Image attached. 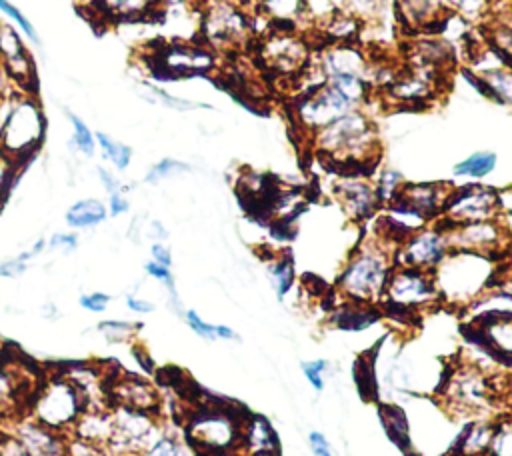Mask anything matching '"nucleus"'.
I'll return each mask as SVG.
<instances>
[{
    "label": "nucleus",
    "instance_id": "a211bd4d",
    "mask_svg": "<svg viewBox=\"0 0 512 456\" xmlns=\"http://www.w3.org/2000/svg\"><path fill=\"white\" fill-rule=\"evenodd\" d=\"M444 72L406 64L404 70H396L394 78L384 86L388 98L406 108H424L442 92Z\"/></svg>",
    "mask_w": 512,
    "mask_h": 456
},
{
    "label": "nucleus",
    "instance_id": "bb28decb",
    "mask_svg": "<svg viewBox=\"0 0 512 456\" xmlns=\"http://www.w3.org/2000/svg\"><path fill=\"white\" fill-rule=\"evenodd\" d=\"M162 0H94V12L108 22H138L158 14Z\"/></svg>",
    "mask_w": 512,
    "mask_h": 456
},
{
    "label": "nucleus",
    "instance_id": "f257e3e1",
    "mask_svg": "<svg viewBox=\"0 0 512 456\" xmlns=\"http://www.w3.org/2000/svg\"><path fill=\"white\" fill-rule=\"evenodd\" d=\"M314 152L338 174L372 178L380 162V140L364 108H354L310 136Z\"/></svg>",
    "mask_w": 512,
    "mask_h": 456
},
{
    "label": "nucleus",
    "instance_id": "cd10ccee",
    "mask_svg": "<svg viewBox=\"0 0 512 456\" xmlns=\"http://www.w3.org/2000/svg\"><path fill=\"white\" fill-rule=\"evenodd\" d=\"M72 438L84 440L94 446L106 448L112 438V406L110 408H86L72 426Z\"/></svg>",
    "mask_w": 512,
    "mask_h": 456
},
{
    "label": "nucleus",
    "instance_id": "603ef678",
    "mask_svg": "<svg viewBox=\"0 0 512 456\" xmlns=\"http://www.w3.org/2000/svg\"><path fill=\"white\" fill-rule=\"evenodd\" d=\"M0 456H30L24 442L12 432H0Z\"/></svg>",
    "mask_w": 512,
    "mask_h": 456
},
{
    "label": "nucleus",
    "instance_id": "a878e982",
    "mask_svg": "<svg viewBox=\"0 0 512 456\" xmlns=\"http://www.w3.org/2000/svg\"><path fill=\"white\" fill-rule=\"evenodd\" d=\"M462 74L466 76V82L474 86L482 96L498 104L512 106V66L500 60L496 66H488L482 70L464 68Z\"/></svg>",
    "mask_w": 512,
    "mask_h": 456
},
{
    "label": "nucleus",
    "instance_id": "69168bd1",
    "mask_svg": "<svg viewBox=\"0 0 512 456\" xmlns=\"http://www.w3.org/2000/svg\"><path fill=\"white\" fill-rule=\"evenodd\" d=\"M216 338L218 340H240L236 330L226 326V324H216Z\"/></svg>",
    "mask_w": 512,
    "mask_h": 456
},
{
    "label": "nucleus",
    "instance_id": "6ab92c4d",
    "mask_svg": "<svg viewBox=\"0 0 512 456\" xmlns=\"http://www.w3.org/2000/svg\"><path fill=\"white\" fill-rule=\"evenodd\" d=\"M334 196L348 220L356 224L370 222L380 210L372 178L356 174H340L334 182Z\"/></svg>",
    "mask_w": 512,
    "mask_h": 456
},
{
    "label": "nucleus",
    "instance_id": "4be33fe9",
    "mask_svg": "<svg viewBox=\"0 0 512 456\" xmlns=\"http://www.w3.org/2000/svg\"><path fill=\"white\" fill-rule=\"evenodd\" d=\"M110 406H128L144 412H160V392L144 376L118 374L108 382Z\"/></svg>",
    "mask_w": 512,
    "mask_h": 456
},
{
    "label": "nucleus",
    "instance_id": "4468645a",
    "mask_svg": "<svg viewBox=\"0 0 512 456\" xmlns=\"http://www.w3.org/2000/svg\"><path fill=\"white\" fill-rule=\"evenodd\" d=\"M502 192L486 184H462L452 186L438 218L444 226H456L466 222L502 218Z\"/></svg>",
    "mask_w": 512,
    "mask_h": 456
},
{
    "label": "nucleus",
    "instance_id": "4d7b16f0",
    "mask_svg": "<svg viewBox=\"0 0 512 456\" xmlns=\"http://www.w3.org/2000/svg\"><path fill=\"white\" fill-rule=\"evenodd\" d=\"M96 172H98V178H100V182H102V186H104V190L108 192V194H114V192H124V188H122V184H120V180L108 170V168H104V166H98L96 168Z\"/></svg>",
    "mask_w": 512,
    "mask_h": 456
},
{
    "label": "nucleus",
    "instance_id": "5fc2aeb1",
    "mask_svg": "<svg viewBox=\"0 0 512 456\" xmlns=\"http://www.w3.org/2000/svg\"><path fill=\"white\" fill-rule=\"evenodd\" d=\"M308 444H310V450H312L314 456H338L334 452L332 444L328 442V438L322 432H318V430H312L308 434Z\"/></svg>",
    "mask_w": 512,
    "mask_h": 456
},
{
    "label": "nucleus",
    "instance_id": "3c124183",
    "mask_svg": "<svg viewBox=\"0 0 512 456\" xmlns=\"http://www.w3.org/2000/svg\"><path fill=\"white\" fill-rule=\"evenodd\" d=\"M144 88H148L156 100H160L162 104L170 106V108H176V110H190V108H196V106H204V104H196V102H190V100H182V98H176L172 94H168L164 88L156 86V84H150V82H144Z\"/></svg>",
    "mask_w": 512,
    "mask_h": 456
},
{
    "label": "nucleus",
    "instance_id": "c756f323",
    "mask_svg": "<svg viewBox=\"0 0 512 456\" xmlns=\"http://www.w3.org/2000/svg\"><path fill=\"white\" fill-rule=\"evenodd\" d=\"M378 420L382 424V430L386 432L388 440L404 454V456H418L412 444L410 436V422L408 414L398 404H378Z\"/></svg>",
    "mask_w": 512,
    "mask_h": 456
},
{
    "label": "nucleus",
    "instance_id": "338daca9",
    "mask_svg": "<svg viewBox=\"0 0 512 456\" xmlns=\"http://www.w3.org/2000/svg\"><path fill=\"white\" fill-rule=\"evenodd\" d=\"M150 230H152V236L156 238V242H164L168 238V230L164 228V224L160 220H152Z\"/></svg>",
    "mask_w": 512,
    "mask_h": 456
},
{
    "label": "nucleus",
    "instance_id": "ea45409f",
    "mask_svg": "<svg viewBox=\"0 0 512 456\" xmlns=\"http://www.w3.org/2000/svg\"><path fill=\"white\" fill-rule=\"evenodd\" d=\"M94 140H96V144H98L102 156H104L108 162H112V166H114L116 170H126V168H128V164H130V160H132V148H130V146H126V144H122V142H116L114 138H110V136L104 134V132H96Z\"/></svg>",
    "mask_w": 512,
    "mask_h": 456
},
{
    "label": "nucleus",
    "instance_id": "bf43d9fd",
    "mask_svg": "<svg viewBox=\"0 0 512 456\" xmlns=\"http://www.w3.org/2000/svg\"><path fill=\"white\" fill-rule=\"evenodd\" d=\"M106 208H108V214H110V216H120V214L128 212L130 202H128V198L124 196V192H114V194H110Z\"/></svg>",
    "mask_w": 512,
    "mask_h": 456
},
{
    "label": "nucleus",
    "instance_id": "5701e85b",
    "mask_svg": "<svg viewBox=\"0 0 512 456\" xmlns=\"http://www.w3.org/2000/svg\"><path fill=\"white\" fill-rule=\"evenodd\" d=\"M450 190L452 184L448 182H404L394 202L404 204L426 224H432L442 216Z\"/></svg>",
    "mask_w": 512,
    "mask_h": 456
},
{
    "label": "nucleus",
    "instance_id": "f8f14e48",
    "mask_svg": "<svg viewBox=\"0 0 512 456\" xmlns=\"http://www.w3.org/2000/svg\"><path fill=\"white\" fill-rule=\"evenodd\" d=\"M356 106L328 82L302 90L292 100L294 124L308 138Z\"/></svg>",
    "mask_w": 512,
    "mask_h": 456
},
{
    "label": "nucleus",
    "instance_id": "473e14b6",
    "mask_svg": "<svg viewBox=\"0 0 512 456\" xmlns=\"http://www.w3.org/2000/svg\"><path fill=\"white\" fill-rule=\"evenodd\" d=\"M66 224L74 230H84L102 224L108 218V208L98 198H84L66 210Z\"/></svg>",
    "mask_w": 512,
    "mask_h": 456
},
{
    "label": "nucleus",
    "instance_id": "a18cd8bd",
    "mask_svg": "<svg viewBox=\"0 0 512 456\" xmlns=\"http://www.w3.org/2000/svg\"><path fill=\"white\" fill-rule=\"evenodd\" d=\"M188 170H190V166H188L186 162H180V160H176V158H162L160 162H156V164L148 170V174L144 176V182L156 184V182H160V180H164V178H170V176H174V174L188 172Z\"/></svg>",
    "mask_w": 512,
    "mask_h": 456
},
{
    "label": "nucleus",
    "instance_id": "774afa93",
    "mask_svg": "<svg viewBox=\"0 0 512 456\" xmlns=\"http://www.w3.org/2000/svg\"><path fill=\"white\" fill-rule=\"evenodd\" d=\"M44 248H46V240H44V238H40V240H36V242H34V246L30 248V252L36 256V254H40Z\"/></svg>",
    "mask_w": 512,
    "mask_h": 456
},
{
    "label": "nucleus",
    "instance_id": "9b49d317",
    "mask_svg": "<svg viewBox=\"0 0 512 456\" xmlns=\"http://www.w3.org/2000/svg\"><path fill=\"white\" fill-rule=\"evenodd\" d=\"M166 426L158 412L112 406V438L106 446L110 456H138L164 434Z\"/></svg>",
    "mask_w": 512,
    "mask_h": 456
},
{
    "label": "nucleus",
    "instance_id": "052dcab7",
    "mask_svg": "<svg viewBox=\"0 0 512 456\" xmlns=\"http://www.w3.org/2000/svg\"><path fill=\"white\" fill-rule=\"evenodd\" d=\"M16 92H20L18 88H16V84L12 82V78L8 76V72H6V68L2 66V62H0V104H4L8 98H12Z\"/></svg>",
    "mask_w": 512,
    "mask_h": 456
},
{
    "label": "nucleus",
    "instance_id": "aec40b11",
    "mask_svg": "<svg viewBox=\"0 0 512 456\" xmlns=\"http://www.w3.org/2000/svg\"><path fill=\"white\" fill-rule=\"evenodd\" d=\"M0 62L20 92L36 94L34 58L18 30L6 22H0Z\"/></svg>",
    "mask_w": 512,
    "mask_h": 456
},
{
    "label": "nucleus",
    "instance_id": "de8ad7c7",
    "mask_svg": "<svg viewBox=\"0 0 512 456\" xmlns=\"http://www.w3.org/2000/svg\"><path fill=\"white\" fill-rule=\"evenodd\" d=\"M300 368H302V374H304L306 382H308L316 392H322V390H324V386H326V382H324V374H326V370L330 368L328 360H324V358L306 360V362H302V364H300Z\"/></svg>",
    "mask_w": 512,
    "mask_h": 456
},
{
    "label": "nucleus",
    "instance_id": "680f3d73",
    "mask_svg": "<svg viewBox=\"0 0 512 456\" xmlns=\"http://www.w3.org/2000/svg\"><path fill=\"white\" fill-rule=\"evenodd\" d=\"M150 256L154 262L162 264V266H172V254H170V248L164 244V242H154L150 246Z\"/></svg>",
    "mask_w": 512,
    "mask_h": 456
},
{
    "label": "nucleus",
    "instance_id": "f704fd0d",
    "mask_svg": "<svg viewBox=\"0 0 512 456\" xmlns=\"http://www.w3.org/2000/svg\"><path fill=\"white\" fill-rule=\"evenodd\" d=\"M486 46L508 66H512V18H496L488 22Z\"/></svg>",
    "mask_w": 512,
    "mask_h": 456
},
{
    "label": "nucleus",
    "instance_id": "ddd939ff",
    "mask_svg": "<svg viewBox=\"0 0 512 456\" xmlns=\"http://www.w3.org/2000/svg\"><path fill=\"white\" fill-rule=\"evenodd\" d=\"M466 334L488 360L512 368V308L494 306L474 312Z\"/></svg>",
    "mask_w": 512,
    "mask_h": 456
},
{
    "label": "nucleus",
    "instance_id": "13d9d810",
    "mask_svg": "<svg viewBox=\"0 0 512 456\" xmlns=\"http://www.w3.org/2000/svg\"><path fill=\"white\" fill-rule=\"evenodd\" d=\"M26 266H28V262H24L20 256L10 258V260H6V262L0 264V276H4V278L20 276V274L26 270Z\"/></svg>",
    "mask_w": 512,
    "mask_h": 456
},
{
    "label": "nucleus",
    "instance_id": "39448f33",
    "mask_svg": "<svg viewBox=\"0 0 512 456\" xmlns=\"http://www.w3.org/2000/svg\"><path fill=\"white\" fill-rule=\"evenodd\" d=\"M496 378L470 360H460L446 370L438 384V404L454 416L486 418L498 402Z\"/></svg>",
    "mask_w": 512,
    "mask_h": 456
},
{
    "label": "nucleus",
    "instance_id": "c9c22d12",
    "mask_svg": "<svg viewBox=\"0 0 512 456\" xmlns=\"http://www.w3.org/2000/svg\"><path fill=\"white\" fill-rule=\"evenodd\" d=\"M496 154L494 152H488V150H478V152H472L470 156L462 158L460 162L454 164L452 172L456 178H470V180H482L486 178L488 174L494 172L496 168Z\"/></svg>",
    "mask_w": 512,
    "mask_h": 456
},
{
    "label": "nucleus",
    "instance_id": "c03bdc74",
    "mask_svg": "<svg viewBox=\"0 0 512 456\" xmlns=\"http://www.w3.org/2000/svg\"><path fill=\"white\" fill-rule=\"evenodd\" d=\"M68 118H70V122H72V146H74L80 154L92 156V154H94V148H96L94 134L90 132V128L86 126V122H84L80 116L68 112Z\"/></svg>",
    "mask_w": 512,
    "mask_h": 456
},
{
    "label": "nucleus",
    "instance_id": "2f4dec72",
    "mask_svg": "<svg viewBox=\"0 0 512 456\" xmlns=\"http://www.w3.org/2000/svg\"><path fill=\"white\" fill-rule=\"evenodd\" d=\"M258 4L274 30H296L308 14V0H258Z\"/></svg>",
    "mask_w": 512,
    "mask_h": 456
},
{
    "label": "nucleus",
    "instance_id": "1a4fd4ad",
    "mask_svg": "<svg viewBox=\"0 0 512 456\" xmlns=\"http://www.w3.org/2000/svg\"><path fill=\"white\" fill-rule=\"evenodd\" d=\"M252 20L232 0H212L200 16V42L218 52H236L250 42Z\"/></svg>",
    "mask_w": 512,
    "mask_h": 456
},
{
    "label": "nucleus",
    "instance_id": "e433bc0d",
    "mask_svg": "<svg viewBox=\"0 0 512 456\" xmlns=\"http://www.w3.org/2000/svg\"><path fill=\"white\" fill-rule=\"evenodd\" d=\"M138 456H196L192 446L186 442L184 436L164 430V434L154 440L144 452Z\"/></svg>",
    "mask_w": 512,
    "mask_h": 456
},
{
    "label": "nucleus",
    "instance_id": "0e129e2a",
    "mask_svg": "<svg viewBox=\"0 0 512 456\" xmlns=\"http://www.w3.org/2000/svg\"><path fill=\"white\" fill-rule=\"evenodd\" d=\"M134 358H136V362L140 364V368L146 372V374H152L154 372V364H152V360H150V356L144 352V348H134Z\"/></svg>",
    "mask_w": 512,
    "mask_h": 456
},
{
    "label": "nucleus",
    "instance_id": "09e8293b",
    "mask_svg": "<svg viewBox=\"0 0 512 456\" xmlns=\"http://www.w3.org/2000/svg\"><path fill=\"white\" fill-rule=\"evenodd\" d=\"M0 12L6 14L8 18H12V20L16 22V26L26 34V38H30L34 44H40V38H38L36 28L32 26V22H30L14 4H10L8 0H0Z\"/></svg>",
    "mask_w": 512,
    "mask_h": 456
},
{
    "label": "nucleus",
    "instance_id": "6e6552de",
    "mask_svg": "<svg viewBox=\"0 0 512 456\" xmlns=\"http://www.w3.org/2000/svg\"><path fill=\"white\" fill-rule=\"evenodd\" d=\"M84 410L86 400L66 372L42 378L30 394V418L64 434H70Z\"/></svg>",
    "mask_w": 512,
    "mask_h": 456
},
{
    "label": "nucleus",
    "instance_id": "412c9836",
    "mask_svg": "<svg viewBox=\"0 0 512 456\" xmlns=\"http://www.w3.org/2000/svg\"><path fill=\"white\" fill-rule=\"evenodd\" d=\"M400 22L416 34L440 36L452 12L444 0H394Z\"/></svg>",
    "mask_w": 512,
    "mask_h": 456
},
{
    "label": "nucleus",
    "instance_id": "9d476101",
    "mask_svg": "<svg viewBox=\"0 0 512 456\" xmlns=\"http://www.w3.org/2000/svg\"><path fill=\"white\" fill-rule=\"evenodd\" d=\"M216 68V52L204 42L172 40L162 42L150 56V70L156 80H182L208 76Z\"/></svg>",
    "mask_w": 512,
    "mask_h": 456
},
{
    "label": "nucleus",
    "instance_id": "b1692460",
    "mask_svg": "<svg viewBox=\"0 0 512 456\" xmlns=\"http://www.w3.org/2000/svg\"><path fill=\"white\" fill-rule=\"evenodd\" d=\"M12 432L24 442L30 456H68V434L52 430L30 416L18 420Z\"/></svg>",
    "mask_w": 512,
    "mask_h": 456
},
{
    "label": "nucleus",
    "instance_id": "423d86ee",
    "mask_svg": "<svg viewBox=\"0 0 512 456\" xmlns=\"http://www.w3.org/2000/svg\"><path fill=\"white\" fill-rule=\"evenodd\" d=\"M438 306L442 304L434 274L408 266H394L382 302L378 304L382 318H392L404 326L418 322L422 314L432 312Z\"/></svg>",
    "mask_w": 512,
    "mask_h": 456
},
{
    "label": "nucleus",
    "instance_id": "79ce46f5",
    "mask_svg": "<svg viewBox=\"0 0 512 456\" xmlns=\"http://www.w3.org/2000/svg\"><path fill=\"white\" fill-rule=\"evenodd\" d=\"M142 324L136 322H126V320H102L98 322L96 330L112 344H124L130 342L132 336L140 330Z\"/></svg>",
    "mask_w": 512,
    "mask_h": 456
},
{
    "label": "nucleus",
    "instance_id": "2eb2a0df",
    "mask_svg": "<svg viewBox=\"0 0 512 456\" xmlns=\"http://www.w3.org/2000/svg\"><path fill=\"white\" fill-rule=\"evenodd\" d=\"M444 228L448 232V242L452 250L484 254L498 262L504 260L506 254L512 250V232L502 222V218L466 222V224L444 226Z\"/></svg>",
    "mask_w": 512,
    "mask_h": 456
},
{
    "label": "nucleus",
    "instance_id": "7c9ffc66",
    "mask_svg": "<svg viewBox=\"0 0 512 456\" xmlns=\"http://www.w3.org/2000/svg\"><path fill=\"white\" fill-rule=\"evenodd\" d=\"M494 430L492 418H472L466 422L452 444V456H486Z\"/></svg>",
    "mask_w": 512,
    "mask_h": 456
},
{
    "label": "nucleus",
    "instance_id": "f03ea898",
    "mask_svg": "<svg viewBox=\"0 0 512 456\" xmlns=\"http://www.w3.org/2000/svg\"><path fill=\"white\" fill-rule=\"evenodd\" d=\"M394 266V248L374 236H366L348 254L336 278V292L342 300L378 306Z\"/></svg>",
    "mask_w": 512,
    "mask_h": 456
},
{
    "label": "nucleus",
    "instance_id": "c85d7f7f",
    "mask_svg": "<svg viewBox=\"0 0 512 456\" xmlns=\"http://www.w3.org/2000/svg\"><path fill=\"white\" fill-rule=\"evenodd\" d=\"M382 312L378 306L358 304L350 300H342L330 314V324L342 332H364L376 322H380Z\"/></svg>",
    "mask_w": 512,
    "mask_h": 456
},
{
    "label": "nucleus",
    "instance_id": "dca6fc26",
    "mask_svg": "<svg viewBox=\"0 0 512 456\" xmlns=\"http://www.w3.org/2000/svg\"><path fill=\"white\" fill-rule=\"evenodd\" d=\"M450 250L452 248L446 228L440 222H432L414 230L406 240L396 246L394 262L396 266L434 272V268L448 256Z\"/></svg>",
    "mask_w": 512,
    "mask_h": 456
},
{
    "label": "nucleus",
    "instance_id": "72a5a7b5",
    "mask_svg": "<svg viewBox=\"0 0 512 456\" xmlns=\"http://www.w3.org/2000/svg\"><path fill=\"white\" fill-rule=\"evenodd\" d=\"M268 276L278 300H284L296 284V270L290 252H276L268 260Z\"/></svg>",
    "mask_w": 512,
    "mask_h": 456
},
{
    "label": "nucleus",
    "instance_id": "4c0bfd02",
    "mask_svg": "<svg viewBox=\"0 0 512 456\" xmlns=\"http://www.w3.org/2000/svg\"><path fill=\"white\" fill-rule=\"evenodd\" d=\"M372 184H374L376 196H378V200H380V206L384 208V206L392 204V202L398 198V194H400V190H402V186H404V178H402V174H400L398 170H394V168H380V170L374 174Z\"/></svg>",
    "mask_w": 512,
    "mask_h": 456
},
{
    "label": "nucleus",
    "instance_id": "a19ab883",
    "mask_svg": "<svg viewBox=\"0 0 512 456\" xmlns=\"http://www.w3.org/2000/svg\"><path fill=\"white\" fill-rule=\"evenodd\" d=\"M486 456H512V416H500L494 420Z\"/></svg>",
    "mask_w": 512,
    "mask_h": 456
},
{
    "label": "nucleus",
    "instance_id": "7ed1b4c3",
    "mask_svg": "<svg viewBox=\"0 0 512 456\" xmlns=\"http://www.w3.org/2000/svg\"><path fill=\"white\" fill-rule=\"evenodd\" d=\"M498 264V260L484 254L450 250L432 272L440 304L458 310L470 308L478 298L494 288Z\"/></svg>",
    "mask_w": 512,
    "mask_h": 456
},
{
    "label": "nucleus",
    "instance_id": "58836bf2",
    "mask_svg": "<svg viewBox=\"0 0 512 456\" xmlns=\"http://www.w3.org/2000/svg\"><path fill=\"white\" fill-rule=\"evenodd\" d=\"M352 374H354L358 394L368 402L376 400L378 398V382H376L374 362L370 358H366L364 354L358 356L352 366Z\"/></svg>",
    "mask_w": 512,
    "mask_h": 456
},
{
    "label": "nucleus",
    "instance_id": "20e7f679",
    "mask_svg": "<svg viewBox=\"0 0 512 456\" xmlns=\"http://www.w3.org/2000/svg\"><path fill=\"white\" fill-rule=\"evenodd\" d=\"M246 414L248 410L234 408L226 400L200 402L184 418V438L196 456L240 454V432Z\"/></svg>",
    "mask_w": 512,
    "mask_h": 456
},
{
    "label": "nucleus",
    "instance_id": "49530a36",
    "mask_svg": "<svg viewBox=\"0 0 512 456\" xmlns=\"http://www.w3.org/2000/svg\"><path fill=\"white\" fill-rule=\"evenodd\" d=\"M20 168L22 164H18L14 158H10L6 152L0 150V206L6 202Z\"/></svg>",
    "mask_w": 512,
    "mask_h": 456
},
{
    "label": "nucleus",
    "instance_id": "0eeeda50",
    "mask_svg": "<svg viewBox=\"0 0 512 456\" xmlns=\"http://www.w3.org/2000/svg\"><path fill=\"white\" fill-rule=\"evenodd\" d=\"M44 136L46 116L36 94L16 92L8 98L0 118V150L24 166L40 150Z\"/></svg>",
    "mask_w": 512,
    "mask_h": 456
},
{
    "label": "nucleus",
    "instance_id": "8fccbe9b",
    "mask_svg": "<svg viewBox=\"0 0 512 456\" xmlns=\"http://www.w3.org/2000/svg\"><path fill=\"white\" fill-rule=\"evenodd\" d=\"M182 318L186 320L188 328H190L196 336H200V338H204V340H210V342H212V340H218V338H216V324L206 322L196 310H184Z\"/></svg>",
    "mask_w": 512,
    "mask_h": 456
},
{
    "label": "nucleus",
    "instance_id": "864d4df0",
    "mask_svg": "<svg viewBox=\"0 0 512 456\" xmlns=\"http://www.w3.org/2000/svg\"><path fill=\"white\" fill-rule=\"evenodd\" d=\"M78 302L88 312H104L110 304V296L104 292H90V294H82Z\"/></svg>",
    "mask_w": 512,
    "mask_h": 456
},
{
    "label": "nucleus",
    "instance_id": "f3484780",
    "mask_svg": "<svg viewBox=\"0 0 512 456\" xmlns=\"http://www.w3.org/2000/svg\"><path fill=\"white\" fill-rule=\"evenodd\" d=\"M260 56L262 62L280 78L296 76L308 68L312 62V52L306 40L296 34V30H274L270 28V34L260 44Z\"/></svg>",
    "mask_w": 512,
    "mask_h": 456
},
{
    "label": "nucleus",
    "instance_id": "e2e57ef3",
    "mask_svg": "<svg viewBox=\"0 0 512 456\" xmlns=\"http://www.w3.org/2000/svg\"><path fill=\"white\" fill-rule=\"evenodd\" d=\"M126 306L136 312V314H150L154 312V304L150 300H144V298H138L134 294H128L126 296Z\"/></svg>",
    "mask_w": 512,
    "mask_h": 456
},
{
    "label": "nucleus",
    "instance_id": "6e6d98bb",
    "mask_svg": "<svg viewBox=\"0 0 512 456\" xmlns=\"http://www.w3.org/2000/svg\"><path fill=\"white\" fill-rule=\"evenodd\" d=\"M46 246L50 250H74L78 246V236L72 232H56L46 240Z\"/></svg>",
    "mask_w": 512,
    "mask_h": 456
},
{
    "label": "nucleus",
    "instance_id": "37998d69",
    "mask_svg": "<svg viewBox=\"0 0 512 456\" xmlns=\"http://www.w3.org/2000/svg\"><path fill=\"white\" fill-rule=\"evenodd\" d=\"M444 4L464 22H478L490 10V0H444Z\"/></svg>",
    "mask_w": 512,
    "mask_h": 456
},
{
    "label": "nucleus",
    "instance_id": "393cba45",
    "mask_svg": "<svg viewBox=\"0 0 512 456\" xmlns=\"http://www.w3.org/2000/svg\"><path fill=\"white\" fill-rule=\"evenodd\" d=\"M280 438L272 422L262 414L248 412L242 420L240 454L246 456H280Z\"/></svg>",
    "mask_w": 512,
    "mask_h": 456
}]
</instances>
